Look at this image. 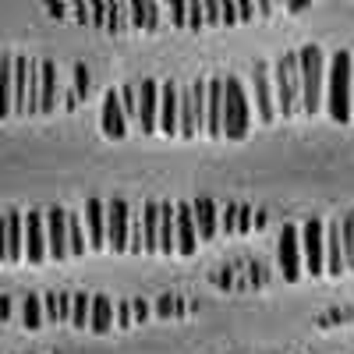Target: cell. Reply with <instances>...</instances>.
<instances>
[{
	"instance_id": "ffe728a7",
	"label": "cell",
	"mask_w": 354,
	"mask_h": 354,
	"mask_svg": "<svg viewBox=\"0 0 354 354\" xmlns=\"http://www.w3.org/2000/svg\"><path fill=\"white\" fill-rule=\"evenodd\" d=\"M192 209H195V227H198V238L202 241H213L216 234H220V213H216V202L205 195V198H195L192 202Z\"/></svg>"
},
{
	"instance_id": "f6af8a7d",
	"label": "cell",
	"mask_w": 354,
	"mask_h": 354,
	"mask_svg": "<svg viewBox=\"0 0 354 354\" xmlns=\"http://www.w3.org/2000/svg\"><path fill=\"white\" fill-rule=\"evenodd\" d=\"M46 11H50V15H53V18H64V15H68V8H61V4H50V8H46Z\"/></svg>"
},
{
	"instance_id": "8992f818",
	"label": "cell",
	"mask_w": 354,
	"mask_h": 354,
	"mask_svg": "<svg viewBox=\"0 0 354 354\" xmlns=\"http://www.w3.org/2000/svg\"><path fill=\"white\" fill-rule=\"evenodd\" d=\"M301 255H305L308 277H326V220H305Z\"/></svg>"
},
{
	"instance_id": "d4e9b609",
	"label": "cell",
	"mask_w": 354,
	"mask_h": 354,
	"mask_svg": "<svg viewBox=\"0 0 354 354\" xmlns=\"http://www.w3.org/2000/svg\"><path fill=\"white\" fill-rule=\"evenodd\" d=\"M43 301H46V319H50V322H71L75 294H64V290H50V294H43Z\"/></svg>"
},
{
	"instance_id": "6da1fadb",
	"label": "cell",
	"mask_w": 354,
	"mask_h": 354,
	"mask_svg": "<svg viewBox=\"0 0 354 354\" xmlns=\"http://www.w3.org/2000/svg\"><path fill=\"white\" fill-rule=\"evenodd\" d=\"M326 113L337 124H347L354 117V53L351 50H337L326 68Z\"/></svg>"
},
{
	"instance_id": "3957f363",
	"label": "cell",
	"mask_w": 354,
	"mask_h": 354,
	"mask_svg": "<svg viewBox=\"0 0 354 354\" xmlns=\"http://www.w3.org/2000/svg\"><path fill=\"white\" fill-rule=\"evenodd\" d=\"M273 85H277V113L283 121L301 113V61L298 53H283L273 64Z\"/></svg>"
},
{
	"instance_id": "44dd1931",
	"label": "cell",
	"mask_w": 354,
	"mask_h": 354,
	"mask_svg": "<svg viewBox=\"0 0 354 354\" xmlns=\"http://www.w3.org/2000/svg\"><path fill=\"white\" fill-rule=\"evenodd\" d=\"M177 252V205L160 202V255Z\"/></svg>"
},
{
	"instance_id": "30bf717a",
	"label": "cell",
	"mask_w": 354,
	"mask_h": 354,
	"mask_svg": "<svg viewBox=\"0 0 354 354\" xmlns=\"http://www.w3.org/2000/svg\"><path fill=\"white\" fill-rule=\"evenodd\" d=\"M160 82L142 78L138 85V128L142 135H156L160 131Z\"/></svg>"
},
{
	"instance_id": "836d02e7",
	"label": "cell",
	"mask_w": 354,
	"mask_h": 354,
	"mask_svg": "<svg viewBox=\"0 0 354 354\" xmlns=\"http://www.w3.org/2000/svg\"><path fill=\"white\" fill-rule=\"evenodd\" d=\"M121 103H124L128 121L138 124V85H124V88H121Z\"/></svg>"
},
{
	"instance_id": "60d3db41",
	"label": "cell",
	"mask_w": 354,
	"mask_h": 354,
	"mask_svg": "<svg viewBox=\"0 0 354 354\" xmlns=\"http://www.w3.org/2000/svg\"><path fill=\"white\" fill-rule=\"evenodd\" d=\"M205 25H223V4H205Z\"/></svg>"
},
{
	"instance_id": "9c48e42d",
	"label": "cell",
	"mask_w": 354,
	"mask_h": 354,
	"mask_svg": "<svg viewBox=\"0 0 354 354\" xmlns=\"http://www.w3.org/2000/svg\"><path fill=\"white\" fill-rule=\"evenodd\" d=\"M25 259L39 266L50 259V234H46V213L32 209L25 216Z\"/></svg>"
},
{
	"instance_id": "4fadbf2b",
	"label": "cell",
	"mask_w": 354,
	"mask_h": 354,
	"mask_svg": "<svg viewBox=\"0 0 354 354\" xmlns=\"http://www.w3.org/2000/svg\"><path fill=\"white\" fill-rule=\"evenodd\" d=\"M252 88H255V113H259V121L262 124H273L277 121V96H273V78H270V68L266 64H255L252 71Z\"/></svg>"
},
{
	"instance_id": "e0dca14e",
	"label": "cell",
	"mask_w": 354,
	"mask_h": 354,
	"mask_svg": "<svg viewBox=\"0 0 354 354\" xmlns=\"http://www.w3.org/2000/svg\"><path fill=\"white\" fill-rule=\"evenodd\" d=\"M18 259H25V216L8 209V216H4V262L15 266Z\"/></svg>"
},
{
	"instance_id": "8fae6325",
	"label": "cell",
	"mask_w": 354,
	"mask_h": 354,
	"mask_svg": "<svg viewBox=\"0 0 354 354\" xmlns=\"http://www.w3.org/2000/svg\"><path fill=\"white\" fill-rule=\"evenodd\" d=\"M160 135L181 138V88L174 82H163L160 88Z\"/></svg>"
},
{
	"instance_id": "7c38bea8",
	"label": "cell",
	"mask_w": 354,
	"mask_h": 354,
	"mask_svg": "<svg viewBox=\"0 0 354 354\" xmlns=\"http://www.w3.org/2000/svg\"><path fill=\"white\" fill-rule=\"evenodd\" d=\"M100 124H103V135L113 138V142H121L128 138V113H124V103H121V88H110V93L103 96V117H100Z\"/></svg>"
},
{
	"instance_id": "83f0119b",
	"label": "cell",
	"mask_w": 354,
	"mask_h": 354,
	"mask_svg": "<svg viewBox=\"0 0 354 354\" xmlns=\"http://www.w3.org/2000/svg\"><path fill=\"white\" fill-rule=\"evenodd\" d=\"M21 322H25V330H39L46 322V301L39 298V294H28V298L21 301Z\"/></svg>"
},
{
	"instance_id": "ba28073f",
	"label": "cell",
	"mask_w": 354,
	"mask_h": 354,
	"mask_svg": "<svg viewBox=\"0 0 354 354\" xmlns=\"http://www.w3.org/2000/svg\"><path fill=\"white\" fill-rule=\"evenodd\" d=\"M131 209H128V202L124 198H113L106 202V248L110 252H131Z\"/></svg>"
},
{
	"instance_id": "cb8c5ba5",
	"label": "cell",
	"mask_w": 354,
	"mask_h": 354,
	"mask_svg": "<svg viewBox=\"0 0 354 354\" xmlns=\"http://www.w3.org/2000/svg\"><path fill=\"white\" fill-rule=\"evenodd\" d=\"M113 322H117V305L106 294H93V322H88V333H110Z\"/></svg>"
},
{
	"instance_id": "7402d4cb",
	"label": "cell",
	"mask_w": 354,
	"mask_h": 354,
	"mask_svg": "<svg viewBox=\"0 0 354 354\" xmlns=\"http://www.w3.org/2000/svg\"><path fill=\"white\" fill-rule=\"evenodd\" d=\"M0 117H15V57H0Z\"/></svg>"
},
{
	"instance_id": "484cf974",
	"label": "cell",
	"mask_w": 354,
	"mask_h": 354,
	"mask_svg": "<svg viewBox=\"0 0 354 354\" xmlns=\"http://www.w3.org/2000/svg\"><path fill=\"white\" fill-rule=\"evenodd\" d=\"M28 78H32V61L15 57V113H25V103H28Z\"/></svg>"
},
{
	"instance_id": "f1b7e54d",
	"label": "cell",
	"mask_w": 354,
	"mask_h": 354,
	"mask_svg": "<svg viewBox=\"0 0 354 354\" xmlns=\"http://www.w3.org/2000/svg\"><path fill=\"white\" fill-rule=\"evenodd\" d=\"M68 241H71V255H85V252H93L88 248V234H85V220L68 213Z\"/></svg>"
},
{
	"instance_id": "f35d334b",
	"label": "cell",
	"mask_w": 354,
	"mask_h": 354,
	"mask_svg": "<svg viewBox=\"0 0 354 354\" xmlns=\"http://www.w3.org/2000/svg\"><path fill=\"white\" fill-rule=\"evenodd\" d=\"M131 308H135V322H145V319H149V315L156 312V308H153L149 301H145V298H135V301H131Z\"/></svg>"
},
{
	"instance_id": "d590c367",
	"label": "cell",
	"mask_w": 354,
	"mask_h": 354,
	"mask_svg": "<svg viewBox=\"0 0 354 354\" xmlns=\"http://www.w3.org/2000/svg\"><path fill=\"white\" fill-rule=\"evenodd\" d=\"M188 15H192V4H170V25L185 28L188 25Z\"/></svg>"
},
{
	"instance_id": "7bdbcfd3",
	"label": "cell",
	"mask_w": 354,
	"mask_h": 354,
	"mask_svg": "<svg viewBox=\"0 0 354 354\" xmlns=\"http://www.w3.org/2000/svg\"><path fill=\"white\" fill-rule=\"evenodd\" d=\"M238 4H223V25H238Z\"/></svg>"
},
{
	"instance_id": "4316f807",
	"label": "cell",
	"mask_w": 354,
	"mask_h": 354,
	"mask_svg": "<svg viewBox=\"0 0 354 354\" xmlns=\"http://www.w3.org/2000/svg\"><path fill=\"white\" fill-rule=\"evenodd\" d=\"M39 75H43V103H39V113H53L57 110V68H53V61H39Z\"/></svg>"
},
{
	"instance_id": "74e56055",
	"label": "cell",
	"mask_w": 354,
	"mask_h": 354,
	"mask_svg": "<svg viewBox=\"0 0 354 354\" xmlns=\"http://www.w3.org/2000/svg\"><path fill=\"white\" fill-rule=\"evenodd\" d=\"M188 28H205V4H192V15H188Z\"/></svg>"
},
{
	"instance_id": "8d00e7d4",
	"label": "cell",
	"mask_w": 354,
	"mask_h": 354,
	"mask_svg": "<svg viewBox=\"0 0 354 354\" xmlns=\"http://www.w3.org/2000/svg\"><path fill=\"white\" fill-rule=\"evenodd\" d=\"M131 322H135V308H131V301H117V326L128 330Z\"/></svg>"
},
{
	"instance_id": "ab89813d",
	"label": "cell",
	"mask_w": 354,
	"mask_h": 354,
	"mask_svg": "<svg viewBox=\"0 0 354 354\" xmlns=\"http://www.w3.org/2000/svg\"><path fill=\"white\" fill-rule=\"evenodd\" d=\"M75 93H78V96H85V93H88V71H85V64H78V68H75Z\"/></svg>"
},
{
	"instance_id": "52a82bcc",
	"label": "cell",
	"mask_w": 354,
	"mask_h": 354,
	"mask_svg": "<svg viewBox=\"0 0 354 354\" xmlns=\"http://www.w3.org/2000/svg\"><path fill=\"white\" fill-rule=\"evenodd\" d=\"M277 262H280V273L287 283H298L301 270H305V255H301V227L287 223L280 230V241H277Z\"/></svg>"
},
{
	"instance_id": "7a4b0ae2",
	"label": "cell",
	"mask_w": 354,
	"mask_h": 354,
	"mask_svg": "<svg viewBox=\"0 0 354 354\" xmlns=\"http://www.w3.org/2000/svg\"><path fill=\"white\" fill-rule=\"evenodd\" d=\"M301 113L315 117L319 110H326V53L319 46H301Z\"/></svg>"
},
{
	"instance_id": "2e32d148",
	"label": "cell",
	"mask_w": 354,
	"mask_h": 354,
	"mask_svg": "<svg viewBox=\"0 0 354 354\" xmlns=\"http://www.w3.org/2000/svg\"><path fill=\"white\" fill-rule=\"evenodd\" d=\"M198 227L192 202H177V255H195L198 252Z\"/></svg>"
},
{
	"instance_id": "5b68a950",
	"label": "cell",
	"mask_w": 354,
	"mask_h": 354,
	"mask_svg": "<svg viewBox=\"0 0 354 354\" xmlns=\"http://www.w3.org/2000/svg\"><path fill=\"white\" fill-rule=\"evenodd\" d=\"M205 96H209V82H192L181 88V138L205 131Z\"/></svg>"
},
{
	"instance_id": "d6a6232c",
	"label": "cell",
	"mask_w": 354,
	"mask_h": 354,
	"mask_svg": "<svg viewBox=\"0 0 354 354\" xmlns=\"http://www.w3.org/2000/svg\"><path fill=\"white\" fill-rule=\"evenodd\" d=\"M238 216H241V205H234V202H227V209L220 213V234H238Z\"/></svg>"
},
{
	"instance_id": "b9f144b4",
	"label": "cell",
	"mask_w": 354,
	"mask_h": 354,
	"mask_svg": "<svg viewBox=\"0 0 354 354\" xmlns=\"http://www.w3.org/2000/svg\"><path fill=\"white\" fill-rule=\"evenodd\" d=\"M252 230V209L241 205V216H238V234H248Z\"/></svg>"
},
{
	"instance_id": "1f68e13d",
	"label": "cell",
	"mask_w": 354,
	"mask_h": 354,
	"mask_svg": "<svg viewBox=\"0 0 354 354\" xmlns=\"http://www.w3.org/2000/svg\"><path fill=\"white\" fill-rule=\"evenodd\" d=\"M128 18H131V8H128V4H110V21H106V28H110L113 36L124 32V28L131 25Z\"/></svg>"
},
{
	"instance_id": "277c9868",
	"label": "cell",
	"mask_w": 354,
	"mask_h": 354,
	"mask_svg": "<svg viewBox=\"0 0 354 354\" xmlns=\"http://www.w3.org/2000/svg\"><path fill=\"white\" fill-rule=\"evenodd\" d=\"M252 128V103L245 96V85L227 75L223 78V135L230 142H241Z\"/></svg>"
},
{
	"instance_id": "f546056e",
	"label": "cell",
	"mask_w": 354,
	"mask_h": 354,
	"mask_svg": "<svg viewBox=\"0 0 354 354\" xmlns=\"http://www.w3.org/2000/svg\"><path fill=\"white\" fill-rule=\"evenodd\" d=\"M131 8V25L135 28H145V32H153V28L160 25L156 15H160V4H128Z\"/></svg>"
},
{
	"instance_id": "e575fe53",
	"label": "cell",
	"mask_w": 354,
	"mask_h": 354,
	"mask_svg": "<svg viewBox=\"0 0 354 354\" xmlns=\"http://www.w3.org/2000/svg\"><path fill=\"white\" fill-rule=\"evenodd\" d=\"M340 234H344V248H347V270H354V213L340 220Z\"/></svg>"
},
{
	"instance_id": "4dcf8cb0",
	"label": "cell",
	"mask_w": 354,
	"mask_h": 354,
	"mask_svg": "<svg viewBox=\"0 0 354 354\" xmlns=\"http://www.w3.org/2000/svg\"><path fill=\"white\" fill-rule=\"evenodd\" d=\"M93 322V294H75V308H71V326L85 330Z\"/></svg>"
},
{
	"instance_id": "ac0fdd59",
	"label": "cell",
	"mask_w": 354,
	"mask_h": 354,
	"mask_svg": "<svg viewBox=\"0 0 354 354\" xmlns=\"http://www.w3.org/2000/svg\"><path fill=\"white\" fill-rule=\"evenodd\" d=\"M347 273V248H344V234L340 220L326 223V277H344Z\"/></svg>"
},
{
	"instance_id": "d6986e66",
	"label": "cell",
	"mask_w": 354,
	"mask_h": 354,
	"mask_svg": "<svg viewBox=\"0 0 354 354\" xmlns=\"http://www.w3.org/2000/svg\"><path fill=\"white\" fill-rule=\"evenodd\" d=\"M205 138H223V78L209 82V96H205Z\"/></svg>"
},
{
	"instance_id": "5bb4252c",
	"label": "cell",
	"mask_w": 354,
	"mask_h": 354,
	"mask_svg": "<svg viewBox=\"0 0 354 354\" xmlns=\"http://www.w3.org/2000/svg\"><path fill=\"white\" fill-rule=\"evenodd\" d=\"M46 234H50V259L64 262L71 259V241H68V213L61 205L46 209Z\"/></svg>"
},
{
	"instance_id": "ee69618b",
	"label": "cell",
	"mask_w": 354,
	"mask_h": 354,
	"mask_svg": "<svg viewBox=\"0 0 354 354\" xmlns=\"http://www.w3.org/2000/svg\"><path fill=\"white\" fill-rule=\"evenodd\" d=\"M255 11H259V4H238V18H241V21H252Z\"/></svg>"
},
{
	"instance_id": "603a6c76",
	"label": "cell",
	"mask_w": 354,
	"mask_h": 354,
	"mask_svg": "<svg viewBox=\"0 0 354 354\" xmlns=\"http://www.w3.org/2000/svg\"><path fill=\"white\" fill-rule=\"evenodd\" d=\"M142 238H145V255L160 252V202L142 205Z\"/></svg>"
},
{
	"instance_id": "9a60e30c",
	"label": "cell",
	"mask_w": 354,
	"mask_h": 354,
	"mask_svg": "<svg viewBox=\"0 0 354 354\" xmlns=\"http://www.w3.org/2000/svg\"><path fill=\"white\" fill-rule=\"evenodd\" d=\"M82 220H85V234H88V248H93V252H106V202L88 198Z\"/></svg>"
}]
</instances>
